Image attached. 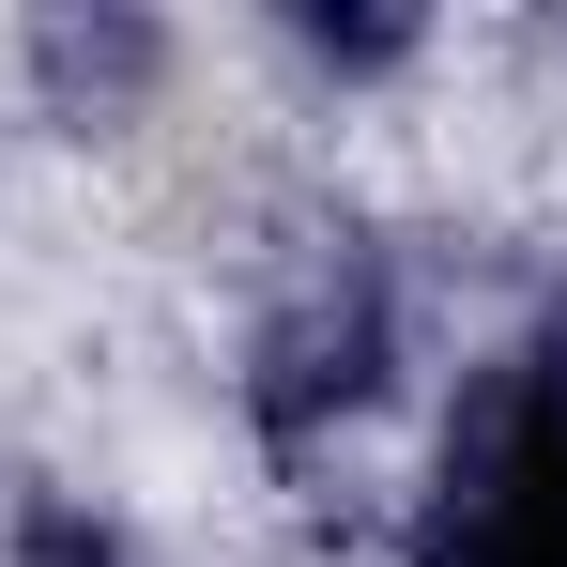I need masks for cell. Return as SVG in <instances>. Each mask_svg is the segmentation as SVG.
Returning a JSON list of instances; mask_svg holds the SVG:
<instances>
[{"label":"cell","instance_id":"1","mask_svg":"<svg viewBox=\"0 0 567 567\" xmlns=\"http://www.w3.org/2000/svg\"><path fill=\"white\" fill-rule=\"evenodd\" d=\"M414 567H567V291L461 369L414 491Z\"/></svg>","mask_w":567,"mask_h":567},{"label":"cell","instance_id":"2","mask_svg":"<svg viewBox=\"0 0 567 567\" xmlns=\"http://www.w3.org/2000/svg\"><path fill=\"white\" fill-rule=\"evenodd\" d=\"M383 383H399V277L383 246H322L246 338V430L277 461H322L353 414H383Z\"/></svg>","mask_w":567,"mask_h":567},{"label":"cell","instance_id":"3","mask_svg":"<svg viewBox=\"0 0 567 567\" xmlns=\"http://www.w3.org/2000/svg\"><path fill=\"white\" fill-rule=\"evenodd\" d=\"M154 62H169V47H154L138 16H47V31H31V78H47L62 107H123V93H154Z\"/></svg>","mask_w":567,"mask_h":567},{"label":"cell","instance_id":"4","mask_svg":"<svg viewBox=\"0 0 567 567\" xmlns=\"http://www.w3.org/2000/svg\"><path fill=\"white\" fill-rule=\"evenodd\" d=\"M16 567H138V537L78 491H16Z\"/></svg>","mask_w":567,"mask_h":567},{"label":"cell","instance_id":"5","mask_svg":"<svg viewBox=\"0 0 567 567\" xmlns=\"http://www.w3.org/2000/svg\"><path fill=\"white\" fill-rule=\"evenodd\" d=\"M291 47H307V62H338V78H383V62L414 47V16H291Z\"/></svg>","mask_w":567,"mask_h":567}]
</instances>
